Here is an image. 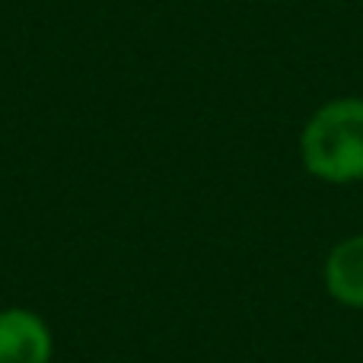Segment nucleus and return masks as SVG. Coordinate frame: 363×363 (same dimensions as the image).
Segmentation results:
<instances>
[{
	"instance_id": "7ed1b4c3",
	"label": "nucleus",
	"mask_w": 363,
	"mask_h": 363,
	"mask_svg": "<svg viewBox=\"0 0 363 363\" xmlns=\"http://www.w3.org/2000/svg\"><path fill=\"white\" fill-rule=\"evenodd\" d=\"M322 281L338 306L363 309V233L332 245L322 264Z\"/></svg>"
},
{
	"instance_id": "f03ea898",
	"label": "nucleus",
	"mask_w": 363,
	"mask_h": 363,
	"mask_svg": "<svg viewBox=\"0 0 363 363\" xmlns=\"http://www.w3.org/2000/svg\"><path fill=\"white\" fill-rule=\"evenodd\" d=\"M51 357L55 332L35 309H0V363H51Z\"/></svg>"
},
{
	"instance_id": "f257e3e1",
	"label": "nucleus",
	"mask_w": 363,
	"mask_h": 363,
	"mask_svg": "<svg viewBox=\"0 0 363 363\" xmlns=\"http://www.w3.org/2000/svg\"><path fill=\"white\" fill-rule=\"evenodd\" d=\"M300 163L325 185L363 182V99L338 96L306 118L300 131Z\"/></svg>"
}]
</instances>
